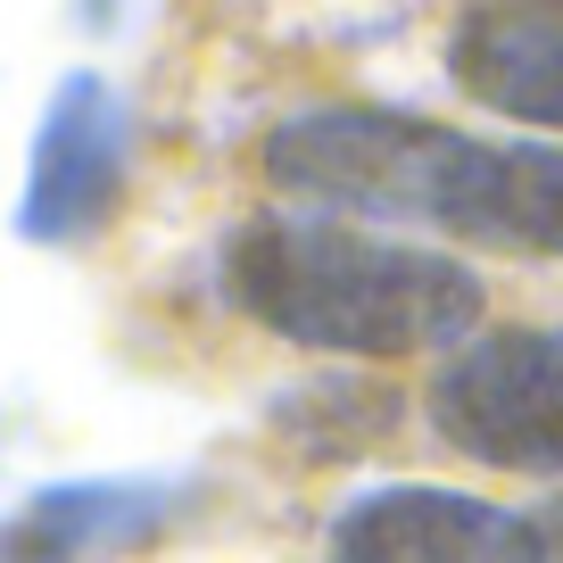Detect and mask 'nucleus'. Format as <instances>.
<instances>
[{"instance_id":"nucleus-5","label":"nucleus","mask_w":563,"mask_h":563,"mask_svg":"<svg viewBox=\"0 0 563 563\" xmlns=\"http://www.w3.org/2000/svg\"><path fill=\"white\" fill-rule=\"evenodd\" d=\"M332 563H539V539L489 497L398 481L332 522Z\"/></svg>"},{"instance_id":"nucleus-7","label":"nucleus","mask_w":563,"mask_h":563,"mask_svg":"<svg viewBox=\"0 0 563 563\" xmlns=\"http://www.w3.org/2000/svg\"><path fill=\"white\" fill-rule=\"evenodd\" d=\"M448 67L481 108L563 133V9H464L448 25Z\"/></svg>"},{"instance_id":"nucleus-2","label":"nucleus","mask_w":563,"mask_h":563,"mask_svg":"<svg viewBox=\"0 0 563 563\" xmlns=\"http://www.w3.org/2000/svg\"><path fill=\"white\" fill-rule=\"evenodd\" d=\"M224 299L290 349L431 356L481 323V274L440 249L316 216H249L224 241Z\"/></svg>"},{"instance_id":"nucleus-4","label":"nucleus","mask_w":563,"mask_h":563,"mask_svg":"<svg viewBox=\"0 0 563 563\" xmlns=\"http://www.w3.org/2000/svg\"><path fill=\"white\" fill-rule=\"evenodd\" d=\"M124 191V100L108 75L75 67L58 75L51 108L34 124V166H25V199H18V232L42 249L84 241L108 224Z\"/></svg>"},{"instance_id":"nucleus-6","label":"nucleus","mask_w":563,"mask_h":563,"mask_svg":"<svg viewBox=\"0 0 563 563\" xmlns=\"http://www.w3.org/2000/svg\"><path fill=\"white\" fill-rule=\"evenodd\" d=\"M183 481H58L0 522V563H117L183 522Z\"/></svg>"},{"instance_id":"nucleus-8","label":"nucleus","mask_w":563,"mask_h":563,"mask_svg":"<svg viewBox=\"0 0 563 563\" xmlns=\"http://www.w3.org/2000/svg\"><path fill=\"white\" fill-rule=\"evenodd\" d=\"M530 539H539V563H563V497H547L530 514Z\"/></svg>"},{"instance_id":"nucleus-3","label":"nucleus","mask_w":563,"mask_h":563,"mask_svg":"<svg viewBox=\"0 0 563 563\" xmlns=\"http://www.w3.org/2000/svg\"><path fill=\"white\" fill-rule=\"evenodd\" d=\"M431 431L497 473H563V332H489L431 373Z\"/></svg>"},{"instance_id":"nucleus-1","label":"nucleus","mask_w":563,"mask_h":563,"mask_svg":"<svg viewBox=\"0 0 563 563\" xmlns=\"http://www.w3.org/2000/svg\"><path fill=\"white\" fill-rule=\"evenodd\" d=\"M265 175L316 208L563 257L555 141H481L431 117H406V108H307L265 133Z\"/></svg>"}]
</instances>
